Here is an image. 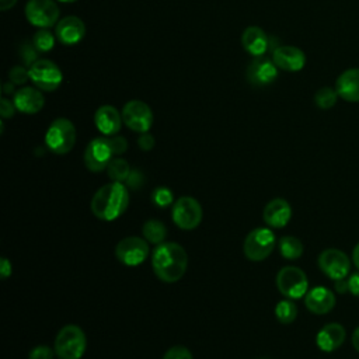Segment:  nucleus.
I'll return each instance as SVG.
<instances>
[{
  "instance_id": "1",
  "label": "nucleus",
  "mask_w": 359,
  "mask_h": 359,
  "mask_svg": "<svg viewBox=\"0 0 359 359\" xmlns=\"http://www.w3.org/2000/svg\"><path fill=\"white\" fill-rule=\"evenodd\" d=\"M151 266L160 280L174 283L184 276L188 268V254L182 245L164 241L154 248Z\"/></svg>"
},
{
  "instance_id": "2",
  "label": "nucleus",
  "mask_w": 359,
  "mask_h": 359,
  "mask_svg": "<svg viewBox=\"0 0 359 359\" xmlns=\"http://www.w3.org/2000/svg\"><path fill=\"white\" fill-rule=\"evenodd\" d=\"M129 205V192L122 182H109L93 196L90 208L93 215L104 222H112L125 213Z\"/></svg>"
},
{
  "instance_id": "3",
  "label": "nucleus",
  "mask_w": 359,
  "mask_h": 359,
  "mask_svg": "<svg viewBox=\"0 0 359 359\" xmlns=\"http://www.w3.org/2000/svg\"><path fill=\"white\" fill-rule=\"evenodd\" d=\"M87 348L84 331L74 324L60 328L55 338V352L60 359H80Z\"/></svg>"
},
{
  "instance_id": "4",
  "label": "nucleus",
  "mask_w": 359,
  "mask_h": 359,
  "mask_svg": "<svg viewBox=\"0 0 359 359\" xmlns=\"http://www.w3.org/2000/svg\"><path fill=\"white\" fill-rule=\"evenodd\" d=\"M76 137V128L72 121L57 118L49 125L45 133V144L52 153L66 154L73 149Z\"/></svg>"
},
{
  "instance_id": "5",
  "label": "nucleus",
  "mask_w": 359,
  "mask_h": 359,
  "mask_svg": "<svg viewBox=\"0 0 359 359\" xmlns=\"http://www.w3.org/2000/svg\"><path fill=\"white\" fill-rule=\"evenodd\" d=\"M275 234L268 227H258L251 230L243 244L244 255L250 261H262L271 255L275 248Z\"/></svg>"
},
{
  "instance_id": "6",
  "label": "nucleus",
  "mask_w": 359,
  "mask_h": 359,
  "mask_svg": "<svg viewBox=\"0 0 359 359\" xmlns=\"http://www.w3.org/2000/svg\"><path fill=\"white\" fill-rule=\"evenodd\" d=\"M276 287L287 299L296 300L306 296L309 279L303 269L297 266H283L276 275Z\"/></svg>"
},
{
  "instance_id": "7",
  "label": "nucleus",
  "mask_w": 359,
  "mask_h": 359,
  "mask_svg": "<svg viewBox=\"0 0 359 359\" xmlns=\"http://www.w3.org/2000/svg\"><path fill=\"white\" fill-rule=\"evenodd\" d=\"M203 210L201 203L192 196H181L172 205L171 217L181 230H194L202 222Z\"/></svg>"
},
{
  "instance_id": "8",
  "label": "nucleus",
  "mask_w": 359,
  "mask_h": 359,
  "mask_svg": "<svg viewBox=\"0 0 359 359\" xmlns=\"http://www.w3.org/2000/svg\"><path fill=\"white\" fill-rule=\"evenodd\" d=\"M29 80L34 86L43 91H55L62 83V72L52 60L39 59L34 62L29 69Z\"/></svg>"
},
{
  "instance_id": "9",
  "label": "nucleus",
  "mask_w": 359,
  "mask_h": 359,
  "mask_svg": "<svg viewBox=\"0 0 359 359\" xmlns=\"http://www.w3.org/2000/svg\"><path fill=\"white\" fill-rule=\"evenodd\" d=\"M118 261L126 266H137L144 262L149 255V244L144 238L129 236L118 241L115 247Z\"/></svg>"
},
{
  "instance_id": "10",
  "label": "nucleus",
  "mask_w": 359,
  "mask_h": 359,
  "mask_svg": "<svg viewBox=\"0 0 359 359\" xmlns=\"http://www.w3.org/2000/svg\"><path fill=\"white\" fill-rule=\"evenodd\" d=\"M123 123L135 132L144 133L153 125V112L150 107L140 100H130L122 108Z\"/></svg>"
},
{
  "instance_id": "11",
  "label": "nucleus",
  "mask_w": 359,
  "mask_h": 359,
  "mask_svg": "<svg viewBox=\"0 0 359 359\" xmlns=\"http://www.w3.org/2000/svg\"><path fill=\"white\" fill-rule=\"evenodd\" d=\"M318 268L330 279H344L351 272V259L349 257L338 248H327L318 255Z\"/></svg>"
},
{
  "instance_id": "12",
  "label": "nucleus",
  "mask_w": 359,
  "mask_h": 359,
  "mask_svg": "<svg viewBox=\"0 0 359 359\" xmlns=\"http://www.w3.org/2000/svg\"><path fill=\"white\" fill-rule=\"evenodd\" d=\"M25 17L34 27H53L59 18V7L53 0H28L25 6Z\"/></svg>"
},
{
  "instance_id": "13",
  "label": "nucleus",
  "mask_w": 359,
  "mask_h": 359,
  "mask_svg": "<svg viewBox=\"0 0 359 359\" xmlns=\"http://www.w3.org/2000/svg\"><path fill=\"white\" fill-rule=\"evenodd\" d=\"M112 149L109 146L108 137L93 139L84 150V164L87 170L93 172H100L107 170L109 161L112 160Z\"/></svg>"
},
{
  "instance_id": "14",
  "label": "nucleus",
  "mask_w": 359,
  "mask_h": 359,
  "mask_svg": "<svg viewBox=\"0 0 359 359\" xmlns=\"http://www.w3.org/2000/svg\"><path fill=\"white\" fill-rule=\"evenodd\" d=\"M278 76V66L273 63V60L258 56L255 57L248 69H247V79L252 86L264 87L271 84Z\"/></svg>"
},
{
  "instance_id": "15",
  "label": "nucleus",
  "mask_w": 359,
  "mask_h": 359,
  "mask_svg": "<svg viewBox=\"0 0 359 359\" xmlns=\"http://www.w3.org/2000/svg\"><path fill=\"white\" fill-rule=\"evenodd\" d=\"M272 60L280 70L299 72L306 65V55L302 49L296 46L283 45V46H278L273 50Z\"/></svg>"
},
{
  "instance_id": "16",
  "label": "nucleus",
  "mask_w": 359,
  "mask_h": 359,
  "mask_svg": "<svg viewBox=\"0 0 359 359\" xmlns=\"http://www.w3.org/2000/svg\"><path fill=\"white\" fill-rule=\"evenodd\" d=\"M56 39L63 45H76L79 43L86 34L84 22L74 15L62 18L56 25Z\"/></svg>"
},
{
  "instance_id": "17",
  "label": "nucleus",
  "mask_w": 359,
  "mask_h": 359,
  "mask_svg": "<svg viewBox=\"0 0 359 359\" xmlns=\"http://www.w3.org/2000/svg\"><path fill=\"white\" fill-rule=\"evenodd\" d=\"M335 296L334 293L324 287V286H316L310 289L304 296V304L309 311L314 314H327L335 307Z\"/></svg>"
},
{
  "instance_id": "18",
  "label": "nucleus",
  "mask_w": 359,
  "mask_h": 359,
  "mask_svg": "<svg viewBox=\"0 0 359 359\" xmlns=\"http://www.w3.org/2000/svg\"><path fill=\"white\" fill-rule=\"evenodd\" d=\"M264 222L273 229L285 227L292 217V208L286 199L275 198L264 208Z\"/></svg>"
},
{
  "instance_id": "19",
  "label": "nucleus",
  "mask_w": 359,
  "mask_h": 359,
  "mask_svg": "<svg viewBox=\"0 0 359 359\" xmlns=\"http://www.w3.org/2000/svg\"><path fill=\"white\" fill-rule=\"evenodd\" d=\"M122 114L112 105H102L94 114V123L105 136L116 135L122 126Z\"/></svg>"
},
{
  "instance_id": "20",
  "label": "nucleus",
  "mask_w": 359,
  "mask_h": 359,
  "mask_svg": "<svg viewBox=\"0 0 359 359\" xmlns=\"http://www.w3.org/2000/svg\"><path fill=\"white\" fill-rule=\"evenodd\" d=\"M345 337H346V332L341 324L328 323L317 332L316 344L321 351L332 352L344 344Z\"/></svg>"
},
{
  "instance_id": "21",
  "label": "nucleus",
  "mask_w": 359,
  "mask_h": 359,
  "mask_svg": "<svg viewBox=\"0 0 359 359\" xmlns=\"http://www.w3.org/2000/svg\"><path fill=\"white\" fill-rule=\"evenodd\" d=\"M335 90L346 102H359V69L352 67L339 74L335 83Z\"/></svg>"
},
{
  "instance_id": "22",
  "label": "nucleus",
  "mask_w": 359,
  "mask_h": 359,
  "mask_svg": "<svg viewBox=\"0 0 359 359\" xmlns=\"http://www.w3.org/2000/svg\"><path fill=\"white\" fill-rule=\"evenodd\" d=\"M15 108L24 114H36L45 105L42 93L34 87H22L15 91L13 100Z\"/></svg>"
},
{
  "instance_id": "23",
  "label": "nucleus",
  "mask_w": 359,
  "mask_h": 359,
  "mask_svg": "<svg viewBox=\"0 0 359 359\" xmlns=\"http://www.w3.org/2000/svg\"><path fill=\"white\" fill-rule=\"evenodd\" d=\"M243 48L252 56H264L269 48V38L259 27H248L241 36Z\"/></svg>"
},
{
  "instance_id": "24",
  "label": "nucleus",
  "mask_w": 359,
  "mask_h": 359,
  "mask_svg": "<svg viewBox=\"0 0 359 359\" xmlns=\"http://www.w3.org/2000/svg\"><path fill=\"white\" fill-rule=\"evenodd\" d=\"M142 234L147 243L158 245V244L164 243V240L167 237V227L163 222H160L157 219H149L142 226Z\"/></svg>"
},
{
  "instance_id": "25",
  "label": "nucleus",
  "mask_w": 359,
  "mask_h": 359,
  "mask_svg": "<svg viewBox=\"0 0 359 359\" xmlns=\"http://www.w3.org/2000/svg\"><path fill=\"white\" fill-rule=\"evenodd\" d=\"M279 251H280V255L286 259H297L302 257L304 247L297 237L283 236L279 240Z\"/></svg>"
},
{
  "instance_id": "26",
  "label": "nucleus",
  "mask_w": 359,
  "mask_h": 359,
  "mask_svg": "<svg viewBox=\"0 0 359 359\" xmlns=\"http://www.w3.org/2000/svg\"><path fill=\"white\" fill-rule=\"evenodd\" d=\"M107 172H108V177L114 182H123L128 180V177L130 174V167L125 158L116 157L109 161V164L107 167Z\"/></svg>"
},
{
  "instance_id": "27",
  "label": "nucleus",
  "mask_w": 359,
  "mask_h": 359,
  "mask_svg": "<svg viewBox=\"0 0 359 359\" xmlns=\"http://www.w3.org/2000/svg\"><path fill=\"white\" fill-rule=\"evenodd\" d=\"M275 316L279 323L282 324H290L296 320L297 317V307L296 304L290 300H280L275 306Z\"/></svg>"
},
{
  "instance_id": "28",
  "label": "nucleus",
  "mask_w": 359,
  "mask_h": 359,
  "mask_svg": "<svg viewBox=\"0 0 359 359\" xmlns=\"http://www.w3.org/2000/svg\"><path fill=\"white\" fill-rule=\"evenodd\" d=\"M339 98L335 88L331 87H321L314 94V102L321 109H330L337 104V100Z\"/></svg>"
},
{
  "instance_id": "29",
  "label": "nucleus",
  "mask_w": 359,
  "mask_h": 359,
  "mask_svg": "<svg viewBox=\"0 0 359 359\" xmlns=\"http://www.w3.org/2000/svg\"><path fill=\"white\" fill-rule=\"evenodd\" d=\"M32 45L38 52H49L55 45V35L46 28H41L32 38Z\"/></svg>"
},
{
  "instance_id": "30",
  "label": "nucleus",
  "mask_w": 359,
  "mask_h": 359,
  "mask_svg": "<svg viewBox=\"0 0 359 359\" xmlns=\"http://www.w3.org/2000/svg\"><path fill=\"white\" fill-rule=\"evenodd\" d=\"M172 192L171 189L165 188V187H158L154 188L151 192V201L158 208H167L172 203Z\"/></svg>"
},
{
  "instance_id": "31",
  "label": "nucleus",
  "mask_w": 359,
  "mask_h": 359,
  "mask_svg": "<svg viewBox=\"0 0 359 359\" xmlns=\"http://www.w3.org/2000/svg\"><path fill=\"white\" fill-rule=\"evenodd\" d=\"M163 359H194V358H192V353H191V351L188 348L177 345V346L170 348L164 353Z\"/></svg>"
},
{
  "instance_id": "32",
  "label": "nucleus",
  "mask_w": 359,
  "mask_h": 359,
  "mask_svg": "<svg viewBox=\"0 0 359 359\" xmlns=\"http://www.w3.org/2000/svg\"><path fill=\"white\" fill-rule=\"evenodd\" d=\"M8 79H10V83L13 84H24L29 79V72L21 66H14L8 72Z\"/></svg>"
},
{
  "instance_id": "33",
  "label": "nucleus",
  "mask_w": 359,
  "mask_h": 359,
  "mask_svg": "<svg viewBox=\"0 0 359 359\" xmlns=\"http://www.w3.org/2000/svg\"><path fill=\"white\" fill-rule=\"evenodd\" d=\"M108 142H109V146L112 149V153L116 154V156H119V154H122L128 150V142L123 136L114 135V136L108 137Z\"/></svg>"
},
{
  "instance_id": "34",
  "label": "nucleus",
  "mask_w": 359,
  "mask_h": 359,
  "mask_svg": "<svg viewBox=\"0 0 359 359\" xmlns=\"http://www.w3.org/2000/svg\"><path fill=\"white\" fill-rule=\"evenodd\" d=\"M55 353L56 352L52 351L49 346L39 345V346H35L34 349H31L28 359H53Z\"/></svg>"
},
{
  "instance_id": "35",
  "label": "nucleus",
  "mask_w": 359,
  "mask_h": 359,
  "mask_svg": "<svg viewBox=\"0 0 359 359\" xmlns=\"http://www.w3.org/2000/svg\"><path fill=\"white\" fill-rule=\"evenodd\" d=\"M36 49L34 48V45H29V43H24L22 45V56H21V59H25V63L27 65H32L34 62H36L35 60V57H36Z\"/></svg>"
},
{
  "instance_id": "36",
  "label": "nucleus",
  "mask_w": 359,
  "mask_h": 359,
  "mask_svg": "<svg viewBox=\"0 0 359 359\" xmlns=\"http://www.w3.org/2000/svg\"><path fill=\"white\" fill-rule=\"evenodd\" d=\"M15 109L17 108H15L14 102H11L7 98H1V101H0V115H1V118H11L14 115Z\"/></svg>"
},
{
  "instance_id": "37",
  "label": "nucleus",
  "mask_w": 359,
  "mask_h": 359,
  "mask_svg": "<svg viewBox=\"0 0 359 359\" xmlns=\"http://www.w3.org/2000/svg\"><path fill=\"white\" fill-rule=\"evenodd\" d=\"M137 144H139V147H140L142 150L149 151V150H151V149L154 147V137H153L150 133L144 132V133H142V135L139 136Z\"/></svg>"
},
{
  "instance_id": "38",
  "label": "nucleus",
  "mask_w": 359,
  "mask_h": 359,
  "mask_svg": "<svg viewBox=\"0 0 359 359\" xmlns=\"http://www.w3.org/2000/svg\"><path fill=\"white\" fill-rule=\"evenodd\" d=\"M348 287H349V292L359 297V272H355V273H351L349 278H348Z\"/></svg>"
},
{
  "instance_id": "39",
  "label": "nucleus",
  "mask_w": 359,
  "mask_h": 359,
  "mask_svg": "<svg viewBox=\"0 0 359 359\" xmlns=\"http://www.w3.org/2000/svg\"><path fill=\"white\" fill-rule=\"evenodd\" d=\"M13 272V266H11V262L8 258L3 257L0 259V275H1V279H7Z\"/></svg>"
},
{
  "instance_id": "40",
  "label": "nucleus",
  "mask_w": 359,
  "mask_h": 359,
  "mask_svg": "<svg viewBox=\"0 0 359 359\" xmlns=\"http://www.w3.org/2000/svg\"><path fill=\"white\" fill-rule=\"evenodd\" d=\"M128 184L132 187V188H139L142 185V181H143V177L142 174L137 171V170H133L130 171L129 177H128Z\"/></svg>"
},
{
  "instance_id": "41",
  "label": "nucleus",
  "mask_w": 359,
  "mask_h": 359,
  "mask_svg": "<svg viewBox=\"0 0 359 359\" xmlns=\"http://www.w3.org/2000/svg\"><path fill=\"white\" fill-rule=\"evenodd\" d=\"M335 282V290L338 292V293H346V292H349V287H348V279L346 278H344V279H337V280H334Z\"/></svg>"
},
{
  "instance_id": "42",
  "label": "nucleus",
  "mask_w": 359,
  "mask_h": 359,
  "mask_svg": "<svg viewBox=\"0 0 359 359\" xmlns=\"http://www.w3.org/2000/svg\"><path fill=\"white\" fill-rule=\"evenodd\" d=\"M17 0H0V10L6 11L8 8H11L13 6H15Z\"/></svg>"
},
{
  "instance_id": "43",
  "label": "nucleus",
  "mask_w": 359,
  "mask_h": 359,
  "mask_svg": "<svg viewBox=\"0 0 359 359\" xmlns=\"http://www.w3.org/2000/svg\"><path fill=\"white\" fill-rule=\"evenodd\" d=\"M352 261H353V265L359 269V243L353 247V251H352Z\"/></svg>"
},
{
  "instance_id": "44",
  "label": "nucleus",
  "mask_w": 359,
  "mask_h": 359,
  "mask_svg": "<svg viewBox=\"0 0 359 359\" xmlns=\"http://www.w3.org/2000/svg\"><path fill=\"white\" fill-rule=\"evenodd\" d=\"M352 346L355 348V351L359 352V327L352 334Z\"/></svg>"
},
{
  "instance_id": "45",
  "label": "nucleus",
  "mask_w": 359,
  "mask_h": 359,
  "mask_svg": "<svg viewBox=\"0 0 359 359\" xmlns=\"http://www.w3.org/2000/svg\"><path fill=\"white\" fill-rule=\"evenodd\" d=\"M59 1H62V3H73L76 0H59Z\"/></svg>"
}]
</instances>
